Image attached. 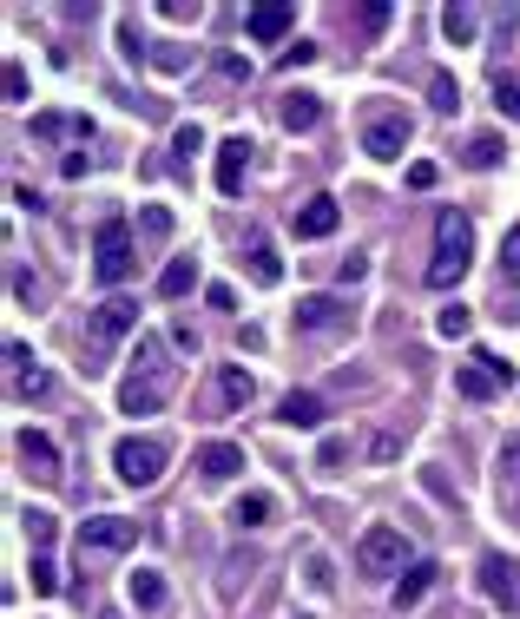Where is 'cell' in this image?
Returning a JSON list of instances; mask_svg holds the SVG:
<instances>
[{
  "label": "cell",
  "mask_w": 520,
  "mask_h": 619,
  "mask_svg": "<svg viewBox=\"0 0 520 619\" xmlns=\"http://www.w3.org/2000/svg\"><path fill=\"white\" fill-rule=\"evenodd\" d=\"M343 461H349V442H343V435H330V442L316 448V468H343Z\"/></svg>",
  "instance_id": "74e56055"
},
{
  "label": "cell",
  "mask_w": 520,
  "mask_h": 619,
  "mask_svg": "<svg viewBox=\"0 0 520 619\" xmlns=\"http://www.w3.org/2000/svg\"><path fill=\"white\" fill-rule=\"evenodd\" d=\"M501 159H507L501 132H468V145H461V165H474V172H494Z\"/></svg>",
  "instance_id": "d6986e66"
},
{
  "label": "cell",
  "mask_w": 520,
  "mask_h": 619,
  "mask_svg": "<svg viewBox=\"0 0 520 619\" xmlns=\"http://www.w3.org/2000/svg\"><path fill=\"white\" fill-rule=\"evenodd\" d=\"M435 330H442L448 343H455V336H468V330H474V317H468V310H461V303H448L442 317H435Z\"/></svg>",
  "instance_id": "4dcf8cb0"
},
{
  "label": "cell",
  "mask_w": 520,
  "mask_h": 619,
  "mask_svg": "<svg viewBox=\"0 0 520 619\" xmlns=\"http://www.w3.org/2000/svg\"><path fill=\"white\" fill-rule=\"evenodd\" d=\"M237 468H244V448H237V442H205V448H198V475H205V481H231Z\"/></svg>",
  "instance_id": "9a60e30c"
},
{
  "label": "cell",
  "mask_w": 520,
  "mask_h": 619,
  "mask_svg": "<svg viewBox=\"0 0 520 619\" xmlns=\"http://www.w3.org/2000/svg\"><path fill=\"white\" fill-rule=\"evenodd\" d=\"M7 99H14V106L27 99V66H20V60H7Z\"/></svg>",
  "instance_id": "ab89813d"
},
{
  "label": "cell",
  "mask_w": 520,
  "mask_h": 619,
  "mask_svg": "<svg viewBox=\"0 0 520 619\" xmlns=\"http://www.w3.org/2000/svg\"><path fill=\"white\" fill-rule=\"evenodd\" d=\"M172 402V363H165V343L158 336H139V369L119 382V409L126 415H158Z\"/></svg>",
  "instance_id": "6da1fadb"
},
{
  "label": "cell",
  "mask_w": 520,
  "mask_h": 619,
  "mask_svg": "<svg viewBox=\"0 0 520 619\" xmlns=\"http://www.w3.org/2000/svg\"><path fill=\"white\" fill-rule=\"evenodd\" d=\"M402 455V442H395V435H376V442H369V461H395Z\"/></svg>",
  "instance_id": "ee69618b"
},
{
  "label": "cell",
  "mask_w": 520,
  "mask_h": 619,
  "mask_svg": "<svg viewBox=\"0 0 520 619\" xmlns=\"http://www.w3.org/2000/svg\"><path fill=\"white\" fill-rule=\"evenodd\" d=\"M119 47H126V60H145V40H139V20H119Z\"/></svg>",
  "instance_id": "f35d334b"
},
{
  "label": "cell",
  "mask_w": 520,
  "mask_h": 619,
  "mask_svg": "<svg viewBox=\"0 0 520 619\" xmlns=\"http://www.w3.org/2000/svg\"><path fill=\"white\" fill-rule=\"evenodd\" d=\"M468 251H474V224L461 218V211H442L435 218V257H428V284L448 290L468 277Z\"/></svg>",
  "instance_id": "7a4b0ae2"
},
{
  "label": "cell",
  "mask_w": 520,
  "mask_h": 619,
  "mask_svg": "<svg viewBox=\"0 0 520 619\" xmlns=\"http://www.w3.org/2000/svg\"><path fill=\"white\" fill-rule=\"evenodd\" d=\"M349 317H356V310H349L343 297H323V290H316V297H297V330H343Z\"/></svg>",
  "instance_id": "8fae6325"
},
{
  "label": "cell",
  "mask_w": 520,
  "mask_h": 619,
  "mask_svg": "<svg viewBox=\"0 0 520 619\" xmlns=\"http://www.w3.org/2000/svg\"><path fill=\"white\" fill-rule=\"evenodd\" d=\"M428 106H435V112H461V86L448 80V73H435V80H428Z\"/></svg>",
  "instance_id": "f1b7e54d"
},
{
  "label": "cell",
  "mask_w": 520,
  "mask_h": 619,
  "mask_svg": "<svg viewBox=\"0 0 520 619\" xmlns=\"http://www.w3.org/2000/svg\"><path fill=\"white\" fill-rule=\"evenodd\" d=\"M409 185H415V191H428V185H435V165L415 159V165H409Z\"/></svg>",
  "instance_id": "bcb514c9"
},
{
  "label": "cell",
  "mask_w": 520,
  "mask_h": 619,
  "mask_svg": "<svg viewBox=\"0 0 520 619\" xmlns=\"http://www.w3.org/2000/svg\"><path fill=\"white\" fill-rule=\"evenodd\" d=\"M442 33L455 40V47H468V40H474V7H448V14H442Z\"/></svg>",
  "instance_id": "f546056e"
},
{
  "label": "cell",
  "mask_w": 520,
  "mask_h": 619,
  "mask_svg": "<svg viewBox=\"0 0 520 619\" xmlns=\"http://www.w3.org/2000/svg\"><path fill=\"white\" fill-rule=\"evenodd\" d=\"M389 20H395V7H389V0H376V7H363V27H369V33H382Z\"/></svg>",
  "instance_id": "60d3db41"
},
{
  "label": "cell",
  "mask_w": 520,
  "mask_h": 619,
  "mask_svg": "<svg viewBox=\"0 0 520 619\" xmlns=\"http://www.w3.org/2000/svg\"><path fill=\"white\" fill-rule=\"evenodd\" d=\"M218 73H224V80H251V66L237 60V53H224V60H218Z\"/></svg>",
  "instance_id": "7dc6e473"
},
{
  "label": "cell",
  "mask_w": 520,
  "mask_h": 619,
  "mask_svg": "<svg viewBox=\"0 0 520 619\" xmlns=\"http://www.w3.org/2000/svg\"><path fill=\"white\" fill-rule=\"evenodd\" d=\"M494 481H501V501L514 508V501H520V435H507V442H501V461H494Z\"/></svg>",
  "instance_id": "ffe728a7"
},
{
  "label": "cell",
  "mask_w": 520,
  "mask_h": 619,
  "mask_svg": "<svg viewBox=\"0 0 520 619\" xmlns=\"http://www.w3.org/2000/svg\"><path fill=\"white\" fill-rule=\"evenodd\" d=\"M402 145H409V112H395V106H382V112H369V126H363V152L369 159H402Z\"/></svg>",
  "instance_id": "ba28073f"
},
{
  "label": "cell",
  "mask_w": 520,
  "mask_h": 619,
  "mask_svg": "<svg viewBox=\"0 0 520 619\" xmlns=\"http://www.w3.org/2000/svg\"><path fill=\"white\" fill-rule=\"evenodd\" d=\"M244 165H251V139L237 132V139L218 145V191H224V198H237V191H244Z\"/></svg>",
  "instance_id": "4fadbf2b"
},
{
  "label": "cell",
  "mask_w": 520,
  "mask_h": 619,
  "mask_svg": "<svg viewBox=\"0 0 520 619\" xmlns=\"http://www.w3.org/2000/svg\"><path fill=\"white\" fill-rule=\"evenodd\" d=\"M132 606H139V613H158V606H165V580H158L152 567L132 573Z\"/></svg>",
  "instance_id": "484cf974"
},
{
  "label": "cell",
  "mask_w": 520,
  "mask_h": 619,
  "mask_svg": "<svg viewBox=\"0 0 520 619\" xmlns=\"http://www.w3.org/2000/svg\"><path fill=\"white\" fill-rule=\"evenodd\" d=\"M369 277V257H343V284H363Z\"/></svg>",
  "instance_id": "c3c4849f"
},
{
  "label": "cell",
  "mask_w": 520,
  "mask_h": 619,
  "mask_svg": "<svg viewBox=\"0 0 520 619\" xmlns=\"http://www.w3.org/2000/svg\"><path fill=\"white\" fill-rule=\"evenodd\" d=\"M336 224H343V205H336V198H310V205L297 211V238H330Z\"/></svg>",
  "instance_id": "e0dca14e"
},
{
  "label": "cell",
  "mask_w": 520,
  "mask_h": 619,
  "mask_svg": "<svg viewBox=\"0 0 520 619\" xmlns=\"http://www.w3.org/2000/svg\"><path fill=\"white\" fill-rule=\"evenodd\" d=\"M139 547V521L132 514H93L79 527V554H132Z\"/></svg>",
  "instance_id": "8992f818"
},
{
  "label": "cell",
  "mask_w": 520,
  "mask_h": 619,
  "mask_svg": "<svg viewBox=\"0 0 520 619\" xmlns=\"http://www.w3.org/2000/svg\"><path fill=\"white\" fill-rule=\"evenodd\" d=\"M277 415H284L290 429H323V415H330V409H323V396H310V389H290Z\"/></svg>",
  "instance_id": "ac0fdd59"
},
{
  "label": "cell",
  "mask_w": 520,
  "mask_h": 619,
  "mask_svg": "<svg viewBox=\"0 0 520 619\" xmlns=\"http://www.w3.org/2000/svg\"><path fill=\"white\" fill-rule=\"evenodd\" d=\"M165 461H172V455H165V442H152V435H145V442H139V435H126V442L112 448V468H119L126 488H152V481L165 475Z\"/></svg>",
  "instance_id": "5b68a950"
},
{
  "label": "cell",
  "mask_w": 520,
  "mask_h": 619,
  "mask_svg": "<svg viewBox=\"0 0 520 619\" xmlns=\"http://www.w3.org/2000/svg\"><path fill=\"white\" fill-rule=\"evenodd\" d=\"M435 573H442L435 560H415V567L402 573V587H395V606H415V600H422L428 587H435Z\"/></svg>",
  "instance_id": "cb8c5ba5"
},
{
  "label": "cell",
  "mask_w": 520,
  "mask_h": 619,
  "mask_svg": "<svg viewBox=\"0 0 520 619\" xmlns=\"http://www.w3.org/2000/svg\"><path fill=\"white\" fill-rule=\"evenodd\" d=\"M244 257H251V277H257V284H284V257H277V244H270V231H251V244H244Z\"/></svg>",
  "instance_id": "2e32d148"
},
{
  "label": "cell",
  "mask_w": 520,
  "mask_h": 619,
  "mask_svg": "<svg viewBox=\"0 0 520 619\" xmlns=\"http://www.w3.org/2000/svg\"><path fill=\"white\" fill-rule=\"evenodd\" d=\"M198 284V257H172V264H165V277H158V297H185V290Z\"/></svg>",
  "instance_id": "7402d4cb"
},
{
  "label": "cell",
  "mask_w": 520,
  "mask_h": 619,
  "mask_svg": "<svg viewBox=\"0 0 520 619\" xmlns=\"http://www.w3.org/2000/svg\"><path fill=\"white\" fill-rule=\"evenodd\" d=\"M99 619H119V613H99Z\"/></svg>",
  "instance_id": "816d5d0a"
},
{
  "label": "cell",
  "mask_w": 520,
  "mask_h": 619,
  "mask_svg": "<svg viewBox=\"0 0 520 619\" xmlns=\"http://www.w3.org/2000/svg\"><path fill=\"white\" fill-rule=\"evenodd\" d=\"M172 343H178L185 356H198V330H191V323H178V330H172Z\"/></svg>",
  "instance_id": "681fc988"
},
{
  "label": "cell",
  "mask_w": 520,
  "mask_h": 619,
  "mask_svg": "<svg viewBox=\"0 0 520 619\" xmlns=\"http://www.w3.org/2000/svg\"><path fill=\"white\" fill-rule=\"evenodd\" d=\"M455 396H468V402H488V396H501V382H494L481 363H468V369H455Z\"/></svg>",
  "instance_id": "603a6c76"
},
{
  "label": "cell",
  "mask_w": 520,
  "mask_h": 619,
  "mask_svg": "<svg viewBox=\"0 0 520 619\" xmlns=\"http://www.w3.org/2000/svg\"><path fill=\"white\" fill-rule=\"evenodd\" d=\"M316 119H323V99H316V93H290L284 99V126L290 132H310Z\"/></svg>",
  "instance_id": "d4e9b609"
},
{
  "label": "cell",
  "mask_w": 520,
  "mask_h": 619,
  "mask_svg": "<svg viewBox=\"0 0 520 619\" xmlns=\"http://www.w3.org/2000/svg\"><path fill=\"white\" fill-rule=\"evenodd\" d=\"M132 264H139V251H132V224L106 218V224H99V238H93V277L112 290V284H126V277H132Z\"/></svg>",
  "instance_id": "3957f363"
},
{
  "label": "cell",
  "mask_w": 520,
  "mask_h": 619,
  "mask_svg": "<svg viewBox=\"0 0 520 619\" xmlns=\"http://www.w3.org/2000/svg\"><path fill=\"white\" fill-rule=\"evenodd\" d=\"M494 106H501L507 119H520V80H507V73H501V80H494Z\"/></svg>",
  "instance_id": "d590c367"
},
{
  "label": "cell",
  "mask_w": 520,
  "mask_h": 619,
  "mask_svg": "<svg viewBox=\"0 0 520 619\" xmlns=\"http://www.w3.org/2000/svg\"><path fill=\"white\" fill-rule=\"evenodd\" d=\"M270 514H277V501H270V494H237L231 521H237V527H264Z\"/></svg>",
  "instance_id": "4316f807"
},
{
  "label": "cell",
  "mask_w": 520,
  "mask_h": 619,
  "mask_svg": "<svg viewBox=\"0 0 520 619\" xmlns=\"http://www.w3.org/2000/svg\"><path fill=\"white\" fill-rule=\"evenodd\" d=\"M501 277H507V284H520V224L507 231V244H501Z\"/></svg>",
  "instance_id": "e575fe53"
},
{
  "label": "cell",
  "mask_w": 520,
  "mask_h": 619,
  "mask_svg": "<svg viewBox=\"0 0 520 619\" xmlns=\"http://www.w3.org/2000/svg\"><path fill=\"white\" fill-rule=\"evenodd\" d=\"M402 560H409V540L395 534V527H369V534L356 540V567H363L369 580H389Z\"/></svg>",
  "instance_id": "52a82bcc"
},
{
  "label": "cell",
  "mask_w": 520,
  "mask_h": 619,
  "mask_svg": "<svg viewBox=\"0 0 520 619\" xmlns=\"http://www.w3.org/2000/svg\"><path fill=\"white\" fill-rule=\"evenodd\" d=\"M290 27H297V14H290L284 0H264V7L244 14V33H251V40H284Z\"/></svg>",
  "instance_id": "5bb4252c"
},
{
  "label": "cell",
  "mask_w": 520,
  "mask_h": 619,
  "mask_svg": "<svg viewBox=\"0 0 520 619\" xmlns=\"http://www.w3.org/2000/svg\"><path fill=\"white\" fill-rule=\"evenodd\" d=\"M514 521H520V501H514Z\"/></svg>",
  "instance_id": "f5cc1de1"
},
{
  "label": "cell",
  "mask_w": 520,
  "mask_h": 619,
  "mask_svg": "<svg viewBox=\"0 0 520 619\" xmlns=\"http://www.w3.org/2000/svg\"><path fill=\"white\" fill-rule=\"evenodd\" d=\"M251 396H257L251 369H244V363H224V369H218V396H211V415H231V409H244Z\"/></svg>",
  "instance_id": "7c38bea8"
},
{
  "label": "cell",
  "mask_w": 520,
  "mask_h": 619,
  "mask_svg": "<svg viewBox=\"0 0 520 619\" xmlns=\"http://www.w3.org/2000/svg\"><path fill=\"white\" fill-rule=\"evenodd\" d=\"M27 540H33V554H47V547H53V514L33 508V514H27Z\"/></svg>",
  "instance_id": "1f68e13d"
},
{
  "label": "cell",
  "mask_w": 520,
  "mask_h": 619,
  "mask_svg": "<svg viewBox=\"0 0 520 619\" xmlns=\"http://www.w3.org/2000/svg\"><path fill=\"white\" fill-rule=\"evenodd\" d=\"M14 297L33 303V270H20V264H14Z\"/></svg>",
  "instance_id": "f907efd6"
},
{
  "label": "cell",
  "mask_w": 520,
  "mask_h": 619,
  "mask_svg": "<svg viewBox=\"0 0 520 619\" xmlns=\"http://www.w3.org/2000/svg\"><path fill=\"white\" fill-rule=\"evenodd\" d=\"M316 60V47H310V40H297V47H284V73H290V66H310Z\"/></svg>",
  "instance_id": "f6af8a7d"
},
{
  "label": "cell",
  "mask_w": 520,
  "mask_h": 619,
  "mask_svg": "<svg viewBox=\"0 0 520 619\" xmlns=\"http://www.w3.org/2000/svg\"><path fill=\"white\" fill-rule=\"evenodd\" d=\"M474 363L488 369V376L501 382V389H514V363H507V356H494V350H474Z\"/></svg>",
  "instance_id": "836d02e7"
},
{
  "label": "cell",
  "mask_w": 520,
  "mask_h": 619,
  "mask_svg": "<svg viewBox=\"0 0 520 619\" xmlns=\"http://www.w3.org/2000/svg\"><path fill=\"white\" fill-rule=\"evenodd\" d=\"M205 303L211 310H237V290L231 284H205Z\"/></svg>",
  "instance_id": "7bdbcfd3"
},
{
  "label": "cell",
  "mask_w": 520,
  "mask_h": 619,
  "mask_svg": "<svg viewBox=\"0 0 520 619\" xmlns=\"http://www.w3.org/2000/svg\"><path fill=\"white\" fill-rule=\"evenodd\" d=\"M481 593H488L501 613H520V560H507V554H481Z\"/></svg>",
  "instance_id": "9c48e42d"
},
{
  "label": "cell",
  "mask_w": 520,
  "mask_h": 619,
  "mask_svg": "<svg viewBox=\"0 0 520 619\" xmlns=\"http://www.w3.org/2000/svg\"><path fill=\"white\" fill-rule=\"evenodd\" d=\"M126 330H139V303H132V297H106V303L93 310V323H86V343H93L86 369H106V350H112Z\"/></svg>",
  "instance_id": "277c9868"
},
{
  "label": "cell",
  "mask_w": 520,
  "mask_h": 619,
  "mask_svg": "<svg viewBox=\"0 0 520 619\" xmlns=\"http://www.w3.org/2000/svg\"><path fill=\"white\" fill-rule=\"evenodd\" d=\"M145 231H152V238H172V211L152 205V211H145Z\"/></svg>",
  "instance_id": "b9f144b4"
},
{
  "label": "cell",
  "mask_w": 520,
  "mask_h": 619,
  "mask_svg": "<svg viewBox=\"0 0 520 619\" xmlns=\"http://www.w3.org/2000/svg\"><path fill=\"white\" fill-rule=\"evenodd\" d=\"M14 455H20V468H27L33 481H60V448H53V435L20 429L14 435Z\"/></svg>",
  "instance_id": "30bf717a"
},
{
  "label": "cell",
  "mask_w": 520,
  "mask_h": 619,
  "mask_svg": "<svg viewBox=\"0 0 520 619\" xmlns=\"http://www.w3.org/2000/svg\"><path fill=\"white\" fill-rule=\"evenodd\" d=\"M14 396H20V402H40V396H53V376H47L40 363H33V369H14Z\"/></svg>",
  "instance_id": "83f0119b"
},
{
  "label": "cell",
  "mask_w": 520,
  "mask_h": 619,
  "mask_svg": "<svg viewBox=\"0 0 520 619\" xmlns=\"http://www.w3.org/2000/svg\"><path fill=\"white\" fill-rule=\"evenodd\" d=\"M66 132L93 139V119H73V112H33V139H66Z\"/></svg>",
  "instance_id": "44dd1931"
},
{
  "label": "cell",
  "mask_w": 520,
  "mask_h": 619,
  "mask_svg": "<svg viewBox=\"0 0 520 619\" xmlns=\"http://www.w3.org/2000/svg\"><path fill=\"white\" fill-rule=\"evenodd\" d=\"M33 593H60V573H53L47 554H33Z\"/></svg>",
  "instance_id": "8d00e7d4"
},
{
  "label": "cell",
  "mask_w": 520,
  "mask_h": 619,
  "mask_svg": "<svg viewBox=\"0 0 520 619\" xmlns=\"http://www.w3.org/2000/svg\"><path fill=\"white\" fill-rule=\"evenodd\" d=\"M198 145H205V132H198V126H178V139H172V159H178V165H191V159H198Z\"/></svg>",
  "instance_id": "d6a6232c"
}]
</instances>
